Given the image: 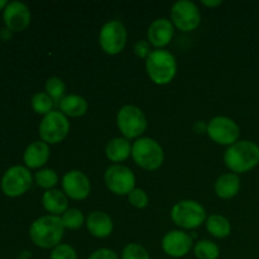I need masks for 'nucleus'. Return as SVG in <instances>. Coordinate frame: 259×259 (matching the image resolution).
I'll use <instances>...</instances> for the list:
<instances>
[{
	"instance_id": "obj_30",
	"label": "nucleus",
	"mask_w": 259,
	"mask_h": 259,
	"mask_svg": "<svg viewBox=\"0 0 259 259\" xmlns=\"http://www.w3.org/2000/svg\"><path fill=\"white\" fill-rule=\"evenodd\" d=\"M128 201L132 206H134L136 209H144V207L148 206L149 197L147 195V192L142 189H134L133 191H131V194L128 195Z\"/></svg>"
},
{
	"instance_id": "obj_26",
	"label": "nucleus",
	"mask_w": 259,
	"mask_h": 259,
	"mask_svg": "<svg viewBox=\"0 0 259 259\" xmlns=\"http://www.w3.org/2000/svg\"><path fill=\"white\" fill-rule=\"evenodd\" d=\"M46 94L51 96L55 104H60V101L65 98V91H66V85L60 77L57 76H53L50 77L46 81Z\"/></svg>"
},
{
	"instance_id": "obj_28",
	"label": "nucleus",
	"mask_w": 259,
	"mask_h": 259,
	"mask_svg": "<svg viewBox=\"0 0 259 259\" xmlns=\"http://www.w3.org/2000/svg\"><path fill=\"white\" fill-rule=\"evenodd\" d=\"M35 184L45 190H52L58 184V175L52 168H43L35 174Z\"/></svg>"
},
{
	"instance_id": "obj_7",
	"label": "nucleus",
	"mask_w": 259,
	"mask_h": 259,
	"mask_svg": "<svg viewBox=\"0 0 259 259\" xmlns=\"http://www.w3.org/2000/svg\"><path fill=\"white\" fill-rule=\"evenodd\" d=\"M70 121L61 111H51L43 116L39 124V137L45 143L58 144L65 141L70 133Z\"/></svg>"
},
{
	"instance_id": "obj_8",
	"label": "nucleus",
	"mask_w": 259,
	"mask_h": 259,
	"mask_svg": "<svg viewBox=\"0 0 259 259\" xmlns=\"http://www.w3.org/2000/svg\"><path fill=\"white\" fill-rule=\"evenodd\" d=\"M126 38L128 33L123 23L119 20H109L101 27L99 33V45L106 55L115 56L124 50Z\"/></svg>"
},
{
	"instance_id": "obj_9",
	"label": "nucleus",
	"mask_w": 259,
	"mask_h": 259,
	"mask_svg": "<svg viewBox=\"0 0 259 259\" xmlns=\"http://www.w3.org/2000/svg\"><path fill=\"white\" fill-rule=\"evenodd\" d=\"M206 134L217 144L230 147L239 141L240 129L232 118L219 115L209 120Z\"/></svg>"
},
{
	"instance_id": "obj_35",
	"label": "nucleus",
	"mask_w": 259,
	"mask_h": 259,
	"mask_svg": "<svg viewBox=\"0 0 259 259\" xmlns=\"http://www.w3.org/2000/svg\"><path fill=\"white\" fill-rule=\"evenodd\" d=\"M202 4L205 5V7H209V8H217L219 7V5L223 4L222 0H215V2H209V0H202Z\"/></svg>"
},
{
	"instance_id": "obj_31",
	"label": "nucleus",
	"mask_w": 259,
	"mask_h": 259,
	"mask_svg": "<svg viewBox=\"0 0 259 259\" xmlns=\"http://www.w3.org/2000/svg\"><path fill=\"white\" fill-rule=\"evenodd\" d=\"M50 259H77V254L71 245L61 243L60 245L51 250Z\"/></svg>"
},
{
	"instance_id": "obj_25",
	"label": "nucleus",
	"mask_w": 259,
	"mask_h": 259,
	"mask_svg": "<svg viewBox=\"0 0 259 259\" xmlns=\"http://www.w3.org/2000/svg\"><path fill=\"white\" fill-rule=\"evenodd\" d=\"M61 220H62V224L63 227H65V229L70 230L80 229V228L86 223L82 211H81L80 209H76V207L68 209L67 211L61 217Z\"/></svg>"
},
{
	"instance_id": "obj_12",
	"label": "nucleus",
	"mask_w": 259,
	"mask_h": 259,
	"mask_svg": "<svg viewBox=\"0 0 259 259\" xmlns=\"http://www.w3.org/2000/svg\"><path fill=\"white\" fill-rule=\"evenodd\" d=\"M33 177L29 168L24 166H13L2 179V190L7 196L18 197L24 195L32 186Z\"/></svg>"
},
{
	"instance_id": "obj_5",
	"label": "nucleus",
	"mask_w": 259,
	"mask_h": 259,
	"mask_svg": "<svg viewBox=\"0 0 259 259\" xmlns=\"http://www.w3.org/2000/svg\"><path fill=\"white\" fill-rule=\"evenodd\" d=\"M171 219L184 230L196 229L206 222V211L200 202L195 200H181L174 205Z\"/></svg>"
},
{
	"instance_id": "obj_2",
	"label": "nucleus",
	"mask_w": 259,
	"mask_h": 259,
	"mask_svg": "<svg viewBox=\"0 0 259 259\" xmlns=\"http://www.w3.org/2000/svg\"><path fill=\"white\" fill-rule=\"evenodd\" d=\"M224 163L233 174H245L259 164V146L252 141H238L228 147Z\"/></svg>"
},
{
	"instance_id": "obj_18",
	"label": "nucleus",
	"mask_w": 259,
	"mask_h": 259,
	"mask_svg": "<svg viewBox=\"0 0 259 259\" xmlns=\"http://www.w3.org/2000/svg\"><path fill=\"white\" fill-rule=\"evenodd\" d=\"M50 146L43 141H35L25 148L23 159L27 168H40L50 158Z\"/></svg>"
},
{
	"instance_id": "obj_33",
	"label": "nucleus",
	"mask_w": 259,
	"mask_h": 259,
	"mask_svg": "<svg viewBox=\"0 0 259 259\" xmlns=\"http://www.w3.org/2000/svg\"><path fill=\"white\" fill-rule=\"evenodd\" d=\"M89 259H120V258L118 257V254H116L113 249H109V248H100V249H96L95 252L91 253Z\"/></svg>"
},
{
	"instance_id": "obj_17",
	"label": "nucleus",
	"mask_w": 259,
	"mask_h": 259,
	"mask_svg": "<svg viewBox=\"0 0 259 259\" xmlns=\"http://www.w3.org/2000/svg\"><path fill=\"white\" fill-rule=\"evenodd\" d=\"M86 228L89 233L95 238H106L113 233L114 224L111 218L104 211L90 212V215L86 219Z\"/></svg>"
},
{
	"instance_id": "obj_4",
	"label": "nucleus",
	"mask_w": 259,
	"mask_h": 259,
	"mask_svg": "<svg viewBox=\"0 0 259 259\" xmlns=\"http://www.w3.org/2000/svg\"><path fill=\"white\" fill-rule=\"evenodd\" d=\"M132 157L141 168L156 171L163 163L164 152L156 139L141 137L132 144Z\"/></svg>"
},
{
	"instance_id": "obj_36",
	"label": "nucleus",
	"mask_w": 259,
	"mask_h": 259,
	"mask_svg": "<svg viewBox=\"0 0 259 259\" xmlns=\"http://www.w3.org/2000/svg\"><path fill=\"white\" fill-rule=\"evenodd\" d=\"M7 5H8L7 0H0V10H2L3 8H4V9H5V7H7Z\"/></svg>"
},
{
	"instance_id": "obj_34",
	"label": "nucleus",
	"mask_w": 259,
	"mask_h": 259,
	"mask_svg": "<svg viewBox=\"0 0 259 259\" xmlns=\"http://www.w3.org/2000/svg\"><path fill=\"white\" fill-rule=\"evenodd\" d=\"M206 129H207V123H202V121H196L194 124V131L196 132L197 134L200 133H206Z\"/></svg>"
},
{
	"instance_id": "obj_22",
	"label": "nucleus",
	"mask_w": 259,
	"mask_h": 259,
	"mask_svg": "<svg viewBox=\"0 0 259 259\" xmlns=\"http://www.w3.org/2000/svg\"><path fill=\"white\" fill-rule=\"evenodd\" d=\"M58 106H60L61 113L65 114L66 116H70V118H80V116L85 115L89 109L86 99L80 95H76V94L65 96L60 101Z\"/></svg>"
},
{
	"instance_id": "obj_14",
	"label": "nucleus",
	"mask_w": 259,
	"mask_h": 259,
	"mask_svg": "<svg viewBox=\"0 0 259 259\" xmlns=\"http://www.w3.org/2000/svg\"><path fill=\"white\" fill-rule=\"evenodd\" d=\"M162 249L172 258H182L192 249V238L184 230H171L162 239Z\"/></svg>"
},
{
	"instance_id": "obj_1",
	"label": "nucleus",
	"mask_w": 259,
	"mask_h": 259,
	"mask_svg": "<svg viewBox=\"0 0 259 259\" xmlns=\"http://www.w3.org/2000/svg\"><path fill=\"white\" fill-rule=\"evenodd\" d=\"M65 227L61 217L45 215L32 223L29 228V237L37 247L42 249H53L61 244Z\"/></svg>"
},
{
	"instance_id": "obj_3",
	"label": "nucleus",
	"mask_w": 259,
	"mask_h": 259,
	"mask_svg": "<svg viewBox=\"0 0 259 259\" xmlns=\"http://www.w3.org/2000/svg\"><path fill=\"white\" fill-rule=\"evenodd\" d=\"M146 71L156 85H168L177 73V61L167 50H153L146 60Z\"/></svg>"
},
{
	"instance_id": "obj_19",
	"label": "nucleus",
	"mask_w": 259,
	"mask_h": 259,
	"mask_svg": "<svg viewBox=\"0 0 259 259\" xmlns=\"http://www.w3.org/2000/svg\"><path fill=\"white\" fill-rule=\"evenodd\" d=\"M42 204L50 215L62 217L68 210V197L60 190H47L42 196Z\"/></svg>"
},
{
	"instance_id": "obj_10",
	"label": "nucleus",
	"mask_w": 259,
	"mask_h": 259,
	"mask_svg": "<svg viewBox=\"0 0 259 259\" xmlns=\"http://www.w3.org/2000/svg\"><path fill=\"white\" fill-rule=\"evenodd\" d=\"M106 187L113 194L119 196H128L136 189V176L129 167L124 164H111L104 174Z\"/></svg>"
},
{
	"instance_id": "obj_13",
	"label": "nucleus",
	"mask_w": 259,
	"mask_h": 259,
	"mask_svg": "<svg viewBox=\"0 0 259 259\" xmlns=\"http://www.w3.org/2000/svg\"><path fill=\"white\" fill-rule=\"evenodd\" d=\"M62 190L66 196L75 201L88 199L91 192V184L89 177L78 169H71L62 177Z\"/></svg>"
},
{
	"instance_id": "obj_6",
	"label": "nucleus",
	"mask_w": 259,
	"mask_h": 259,
	"mask_svg": "<svg viewBox=\"0 0 259 259\" xmlns=\"http://www.w3.org/2000/svg\"><path fill=\"white\" fill-rule=\"evenodd\" d=\"M119 131L126 139H138L147 129V118L136 105H124L116 115Z\"/></svg>"
},
{
	"instance_id": "obj_27",
	"label": "nucleus",
	"mask_w": 259,
	"mask_h": 259,
	"mask_svg": "<svg viewBox=\"0 0 259 259\" xmlns=\"http://www.w3.org/2000/svg\"><path fill=\"white\" fill-rule=\"evenodd\" d=\"M32 109L37 114H40V115H47L51 111H53V105H55V101L51 99L50 95H47L46 93H37L32 98Z\"/></svg>"
},
{
	"instance_id": "obj_16",
	"label": "nucleus",
	"mask_w": 259,
	"mask_h": 259,
	"mask_svg": "<svg viewBox=\"0 0 259 259\" xmlns=\"http://www.w3.org/2000/svg\"><path fill=\"white\" fill-rule=\"evenodd\" d=\"M175 34V25L167 18H158L151 23L147 30V40L156 50H163L172 40Z\"/></svg>"
},
{
	"instance_id": "obj_29",
	"label": "nucleus",
	"mask_w": 259,
	"mask_h": 259,
	"mask_svg": "<svg viewBox=\"0 0 259 259\" xmlns=\"http://www.w3.org/2000/svg\"><path fill=\"white\" fill-rule=\"evenodd\" d=\"M121 259H151V255L143 245L131 243L121 252Z\"/></svg>"
},
{
	"instance_id": "obj_11",
	"label": "nucleus",
	"mask_w": 259,
	"mask_h": 259,
	"mask_svg": "<svg viewBox=\"0 0 259 259\" xmlns=\"http://www.w3.org/2000/svg\"><path fill=\"white\" fill-rule=\"evenodd\" d=\"M171 22L181 32H192L201 23V13L194 2L180 0L171 8Z\"/></svg>"
},
{
	"instance_id": "obj_21",
	"label": "nucleus",
	"mask_w": 259,
	"mask_h": 259,
	"mask_svg": "<svg viewBox=\"0 0 259 259\" xmlns=\"http://www.w3.org/2000/svg\"><path fill=\"white\" fill-rule=\"evenodd\" d=\"M105 154L109 161L114 164H120V162L126 161L132 156V144L129 139L116 137L108 142L105 147Z\"/></svg>"
},
{
	"instance_id": "obj_32",
	"label": "nucleus",
	"mask_w": 259,
	"mask_h": 259,
	"mask_svg": "<svg viewBox=\"0 0 259 259\" xmlns=\"http://www.w3.org/2000/svg\"><path fill=\"white\" fill-rule=\"evenodd\" d=\"M151 45H149L148 40L141 39L134 45V53L138 56L139 58H143V60H147L148 56L151 55Z\"/></svg>"
},
{
	"instance_id": "obj_24",
	"label": "nucleus",
	"mask_w": 259,
	"mask_h": 259,
	"mask_svg": "<svg viewBox=\"0 0 259 259\" xmlns=\"http://www.w3.org/2000/svg\"><path fill=\"white\" fill-rule=\"evenodd\" d=\"M194 254L197 259H218L220 255V249L211 240L202 239L195 244Z\"/></svg>"
},
{
	"instance_id": "obj_20",
	"label": "nucleus",
	"mask_w": 259,
	"mask_h": 259,
	"mask_svg": "<svg viewBox=\"0 0 259 259\" xmlns=\"http://www.w3.org/2000/svg\"><path fill=\"white\" fill-rule=\"evenodd\" d=\"M215 194L218 197L223 200H229L237 196L240 190V179L237 174L228 172L222 175L219 179L215 181L214 185Z\"/></svg>"
},
{
	"instance_id": "obj_23",
	"label": "nucleus",
	"mask_w": 259,
	"mask_h": 259,
	"mask_svg": "<svg viewBox=\"0 0 259 259\" xmlns=\"http://www.w3.org/2000/svg\"><path fill=\"white\" fill-rule=\"evenodd\" d=\"M205 224H206L207 232L218 239H224V238L229 237V234L232 233V224L223 215H211V217L207 218Z\"/></svg>"
},
{
	"instance_id": "obj_15",
	"label": "nucleus",
	"mask_w": 259,
	"mask_h": 259,
	"mask_svg": "<svg viewBox=\"0 0 259 259\" xmlns=\"http://www.w3.org/2000/svg\"><path fill=\"white\" fill-rule=\"evenodd\" d=\"M5 25L12 32H23L30 23L29 8L20 2H10L3 13Z\"/></svg>"
}]
</instances>
